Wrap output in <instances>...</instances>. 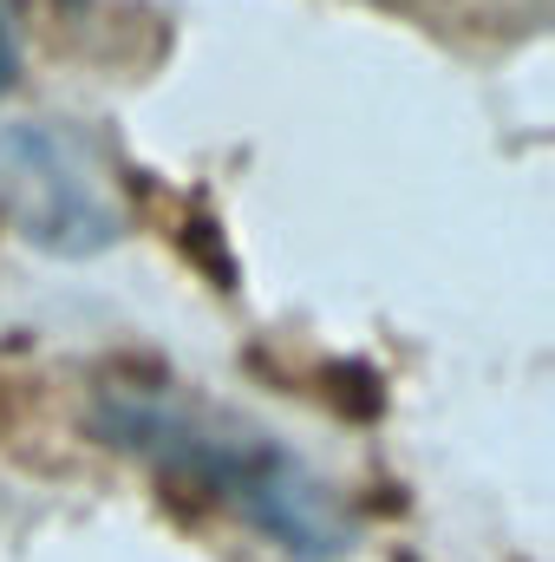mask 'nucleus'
<instances>
[{
  "mask_svg": "<svg viewBox=\"0 0 555 562\" xmlns=\"http://www.w3.org/2000/svg\"><path fill=\"white\" fill-rule=\"evenodd\" d=\"M20 79V33H13V20H7V7H0V92Z\"/></svg>",
  "mask_w": 555,
  "mask_h": 562,
  "instance_id": "nucleus-2",
  "label": "nucleus"
},
{
  "mask_svg": "<svg viewBox=\"0 0 555 562\" xmlns=\"http://www.w3.org/2000/svg\"><path fill=\"white\" fill-rule=\"evenodd\" d=\"M105 431L144 451L157 471H170L190 491L236 510L249 530L275 537L281 550H333V537H340L327 491L269 438H249V431L203 419L177 400H138V393H118L105 406Z\"/></svg>",
  "mask_w": 555,
  "mask_h": 562,
  "instance_id": "nucleus-1",
  "label": "nucleus"
}]
</instances>
